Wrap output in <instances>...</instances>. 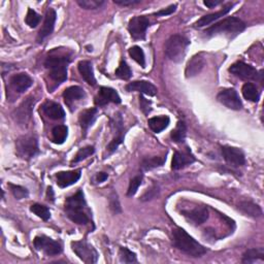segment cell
I'll return each mask as SVG.
<instances>
[{
	"instance_id": "9",
	"label": "cell",
	"mask_w": 264,
	"mask_h": 264,
	"mask_svg": "<svg viewBox=\"0 0 264 264\" xmlns=\"http://www.w3.org/2000/svg\"><path fill=\"white\" fill-rule=\"evenodd\" d=\"M33 245L37 251H41L48 256H55L62 252V246L60 243L45 236L36 237L33 241Z\"/></svg>"
},
{
	"instance_id": "21",
	"label": "cell",
	"mask_w": 264,
	"mask_h": 264,
	"mask_svg": "<svg viewBox=\"0 0 264 264\" xmlns=\"http://www.w3.org/2000/svg\"><path fill=\"white\" fill-rule=\"evenodd\" d=\"M82 170L75 169L71 172H60L56 174L57 184L60 188H66L68 186L75 184L81 178Z\"/></svg>"
},
{
	"instance_id": "33",
	"label": "cell",
	"mask_w": 264,
	"mask_h": 264,
	"mask_svg": "<svg viewBox=\"0 0 264 264\" xmlns=\"http://www.w3.org/2000/svg\"><path fill=\"white\" fill-rule=\"evenodd\" d=\"M186 134H187V126H186L185 122L179 121L176 128L172 131V134H170V136H172L173 142H175L177 144H182L185 142Z\"/></svg>"
},
{
	"instance_id": "32",
	"label": "cell",
	"mask_w": 264,
	"mask_h": 264,
	"mask_svg": "<svg viewBox=\"0 0 264 264\" xmlns=\"http://www.w3.org/2000/svg\"><path fill=\"white\" fill-rule=\"evenodd\" d=\"M68 136V128L65 125H58L52 129L53 143L57 145L64 144Z\"/></svg>"
},
{
	"instance_id": "48",
	"label": "cell",
	"mask_w": 264,
	"mask_h": 264,
	"mask_svg": "<svg viewBox=\"0 0 264 264\" xmlns=\"http://www.w3.org/2000/svg\"><path fill=\"white\" fill-rule=\"evenodd\" d=\"M114 2L122 6H130L141 2V0H114Z\"/></svg>"
},
{
	"instance_id": "7",
	"label": "cell",
	"mask_w": 264,
	"mask_h": 264,
	"mask_svg": "<svg viewBox=\"0 0 264 264\" xmlns=\"http://www.w3.org/2000/svg\"><path fill=\"white\" fill-rule=\"evenodd\" d=\"M229 72L234 75L240 77L243 80H250V81H260L262 83L263 77V70L258 71L252 65L247 64L245 62L239 61L236 62L229 67Z\"/></svg>"
},
{
	"instance_id": "1",
	"label": "cell",
	"mask_w": 264,
	"mask_h": 264,
	"mask_svg": "<svg viewBox=\"0 0 264 264\" xmlns=\"http://www.w3.org/2000/svg\"><path fill=\"white\" fill-rule=\"evenodd\" d=\"M65 212L68 218L79 225H88L91 221L84 193L80 189L75 194L69 196L65 201Z\"/></svg>"
},
{
	"instance_id": "35",
	"label": "cell",
	"mask_w": 264,
	"mask_h": 264,
	"mask_svg": "<svg viewBox=\"0 0 264 264\" xmlns=\"http://www.w3.org/2000/svg\"><path fill=\"white\" fill-rule=\"evenodd\" d=\"M128 53H129L130 57L135 62H137V63L142 67L146 66V57H145V53H144L141 46H138V45L131 46V48L128 50Z\"/></svg>"
},
{
	"instance_id": "22",
	"label": "cell",
	"mask_w": 264,
	"mask_h": 264,
	"mask_svg": "<svg viewBox=\"0 0 264 264\" xmlns=\"http://www.w3.org/2000/svg\"><path fill=\"white\" fill-rule=\"evenodd\" d=\"M126 90L128 92H141L143 94L149 96H155L157 94V88L155 87L152 83L147 81H135L129 83L126 86Z\"/></svg>"
},
{
	"instance_id": "24",
	"label": "cell",
	"mask_w": 264,
	"mask_h": 264,
	"mask_svg": "<svg viewBox=\"0 0 264 264\" xmlns=\"http://www.w3.org/2000/svg\"><path fill=\"white\" fill-rule=\"evenodd\" d=\"M42 112L44 115L52 120H63L65 118V112L59 103L53 101H46L42 105Z\"/></svg>"
},
{
	"instance_id": "28",
	"label": "cell",
	"mask_w": 264,
	"mask_h": 264,
	"mask_svg": "<svg viewBox=\"0 0 264 264\" xmlns=\"http://www.w3.org/2000/svg\"><path fill=\"white\" fill-rule=\"evenodd\" d=\"M239 210L246 216L252 217V218H260L262 216L261 208L252 201H242L239 205Z\"/></svg>"
},
{
	"instance_id": "31",
	"label": "cell",
	"mask_w": 264,
	"mask_h": 264,
	"mask_svg": "<svg viewBox=\"0 0 264 264\" xmlns=\"http://www.w3.org/2000/svg\"><path fill=\"white\" fill-rule=\"evenodd\" d=\"M166 161V154L163 156H154L150 158H144L142 161V168L144 170H151L162 166Z\"/></svg>"
},
{
	"instance_id": "12",
	"label": "cell",
	"mask_w": 264,
	"mask_h": 264,
	"mask_svg": "<svg viewBox=\"0 0 264 264\" xmlns=\"http://www.w3.org/2000/svg\"><path fill=\"white\" fill-rule=\"evenodd\" d=\"M34 102L35 100L33 97H28L17 107V110L13 112V118L20 125H26L31 120Z\"/></svg>"
},
{
	"instance_id": "43",
	"label": "cell",
	"mask_w": 264,
	"mask_h": 264,
	"mask_svg": "<svg viewBox=\"0 0 264 264\" xmlns=\"http://www.w3.org/2000/svg\"><path fill=\"white\" fill-rule=\"evenodd\" d=\"M8 187L12 193V195L17 199H23L28 196V190L22 186L19 185H13V184H8Z\"/></svg>"
},
{
	"instance_id": "8",
	"label": "cell",
	"mask_w": 264,
	"mask_h": 264,
	"mask_svg": "<svg viewBox=\"0 0 264 264\" xmlns=\"http://www.w3.org/2000/svg\"><path fill=\"white\" fill-rule=\"evenodd\" d=\"M71 249L76 254L81 260H83L85 263L91 264L97 262L98 254L97 251L88 244L85 240L79 241V242H72L71 243Z\"/></svg>"
},
{
	"instance_id": "47",
	"label": "cell",
	"mask_w": 264,
	"mask_h": 264,
	"mask_svg": "<svg viewBox=\"0 0 264 264\" xmlns=\"http://www.w3.org/2000/svg\"><path fill=\"white\" fill-rule=\"evenodd\" d=\"M176 9H177V4H172L166 8L160 9L159 11L155 13V15H157V17H165V15H169V14L174 13L176 11Z\"/></svg>"
},
{
	"instance_id": "3",
	"label": "cell",
	"mask_w": 264,
	"mask_h": 264,
	"mask_svg": "<svg viewBox=\"0 0 264 264\" xmlns=\"http://www.w3.org/2000/svg\"><path fill=\"white\" fill-rule=\"evenodd\" d=\"M70 58L66 55H50L44 61V66L49 70L51 80L57 84L63 83L67 79V65Z\"/></svg>"
},
{
	"instance_id": "19",
	"label": "cell",
	"mask_w": 264,
	"mask_h": 264,
	"mask_svg": "<svg viewBox=\"0 0 264 264\" xmlns=\"http://www.w3.org/2000/svg\"><path fill=\"white\" fill-rule=\"evenodd\" d=\"M85 97H86V93L84 89L79 86H71L63 92L64 101L66 105L70 108V111H73V106L76 102L81 101Z\"/></svg>"
},
{
	"instance_id": "5",
	"label": "cell",
	"mask_w": 264,
	"mask_h": 264,
	"mask_svg": "<svg viewBox=\"0 0 264 264\" xmlns=\"http://www.w3.org/2000/svg\"><path fill=\"white\" fill-rule=\"evenodd\" d=\"M190 44L188 38L183 35L175 34L170 36L165 43V54L174 62H181L184 60L187 46Z\"/></svg>"
},
{
	"instance_id": "38",
	"label": "cell",
	"mask_w": 264,
	"mask_h": 264,
	"mask_svg": "<svg viewBox=\"0 0 264 264\" xmlns=\"http://www.w3.org/2000/svg\"><path fill=\"white\" fill-rule=\"evenodd\" d=\"M115 74L119 77V79L129 80L130 77H131V75H132V71H131L130 67L128 66V64L126 63V62L124 61V60H122L120 62L119 67L116 69Z\"/></svg>"
},
{
	"instance_id": "40",
	"label": "cell",
	"mask_w": 264,
	"mask_h": 264,
	"mask_svg": "<svg viewBox=\"0 0 264 264\" xmlns=\"http://www.w3.org/2000/svg\"><path fill=\"white\" fill-rule=\"evenodd\" d=\"M25 22L30 28H35L40 22V15L32 8H28Z\"/></svg>"
},
{
	"instance_id": "25",
	"label": "cell",
	"mask_w": 264,
	"mask_h": 264,
	"mask_svg": "<svg viewBox=\"0 0 264 264\" xmlns=\"http://www.w3.org/2000/svg\"><path fill=\"white\" fill-rule=\"evenodd\" d=\"M232 6H234V3H228L227 5H225L221 10L219 11H216V12H213V13H210V14H206L204 15V17H201L196 23H195V27H205L207 25H210L211 23L217 21L218 19L224 17V15L226 13H228Z\"/></svg>"
},
{
	"instance_id": "37",
	"label": "cell",
	"mask_w": 264,
	"mask_h": 264,
	"mask_svg": "<svg viewBox=\"0 0 264 264\" xmlns=\"http://www.w3.org/2000/svg\"><path fill=\"white\" fill-rule=\"evenodd\" d=\"M94 152H95V149H94V147H92V146H88V147H85V148L80 149V151L76 153L75 157L71 161V164L79 163V162L85 160L86 158H88L89 156H91V155L94 154Z\"/></svg>"
},
{
	"instance_id": "4",
	"label": "cell",
	"mask_w": 264,
	"mask_h": 264,
	"mask_svg": "<svg viewBox=\"0 0 264 264\" xmlns=\"http://www.w3.org/2000/svg\"><path fill=\"white\" fill-rule=\"evenodd\" d=\"M246 28V24L239 18L229 17L221 22L215 23L211 27L205 30L207 36H214L222 33L226 34H238Z\"/></svg>"
},
{
	"instance_id": "18",
	"label": "cell",
	"mask_w": 264,
	"mask_h": 264,
	"mask_svg": "<svg viewBox=\"0 0 264 264\" xmlns=\"http://www.w3.org/2000/svg\"><path fill=\"white\" fill-rule=\"evenodd\" d=\"M32 84H33L32 79H31L27 73H23V72L13 74L9 80V85L11 89L17 93H24L32 86Z\"/></svg>"
},
{
	"instance_id": "41",
	"label": "cell",
	"mask_w": 264,
	"mask_h": 264,
	"mask_svg": "<svg viewBox=\"0 0 264 264\" xmlns=\"http://www.w3.org/2000/svg\"><path fill=\"white\" fill-rule=\"evenodd\" d=\"M119 256L120 260L124 263H134L136 262V255L132 251H130L127 248H120L119 251Z\"/></svg>"
},
{
	"instance_id": "20",
	"label": "cell",
	"mask_w": 264,
	"mask_h": 264,
	"mask_svg": "<svg viewBox=\"0 0 264 264\" xmlns=\"http://www.w3.org/2000/svg\"><path fill=\"white\" fill-rule=\"evenodd\" d=\"M114 120H115L114 126L116 128L117 135L113 138V141H111V143L108 144L106 147V151L108 154H113L118 149V147L123 143L124 135H125V132H124L122 117L120 115H117V116H115Z\"/></svg>"
},
{
	"instance_id": "23",
	"label": "cell",
	"mask_w": 264,
	"mask_h": 264,
	"mask_svg": "<svg viewBox=\"0 0 264 264\" xmlns=\"http://www.w3.org/2000/svg\"><path fill=\"white\" fill-rule=\"evenodd\" d=\"M206 65V58L203 54H198L192 57V59L188 62L187 67H186L185 74L187 77L196 76Z\"/></svg>"
},
{
	"instance_id": "34",
	"label": "cell",
	"mask_w": 264,
	"mask_h": 264,
	"mask_svg": "<svg viewBox=\"0 0 264 264\" xmlns=\"http://www.w3.org/2000/svg\"><path fill=\"white\" fill-rule=\"evenodd\" d=\"M242 92H243V96L247 100L252 101V102H257L259 100L260 94L257 90V87L253 85L252 83H246L243 86Z\"/></svg>"
},
{
	"instance_id": "39",
	"label": "cell",
	"mask_w": 264,
	"mask_h": 264,
	"mask_svg": "<svg viewBox=\"0 0 264 264\" xmlns=\"http://www.w3.org/2000/svg\"><path fill=\"white\" fill-rule=\"evenodd\" d=\"M76 2L85 9H97L105 3L104 0H77Z\"/></svg>"
},
{
	"instance_id": "46",
	"label": "cell",
	"mask_w": 264,
	"mask_h": 264,
	"mask_svg": "<svg viewBox=\"0 0 264 264\" xmlns=\"http://www.w3.org/2000/svg\"><path fill=\"white\" fill-rule=\"evenodd\" d=\"M110 208H111V210L115 214H119V213L122 212L121 206H120V203H119V199H118V196L115 193H113V195L111 196V199H110Z\"/></svg>"
},
{
	"instance_id": "50",
	"label": "cell",
	"mask_w": 264,
	"mask_h": 264,
	"mask_svg": "<svg viewBox=\"0 0 264 264\" xmlns=\"http://www.w3.org/2000/svg\"><path fill=\"white\" fill-rule=\"evenodd\" d=\"M108 178V175L105 173H98L96 176V182L97 183H102Z\"/></svg>"
},
{
	"instance_id": "30",
	"label": "cell",
	"mask_w": 264,
	"mask_h": 264,
	"mask_svg": "<svg viewBox=\"0 0 264 264\" xmlns=\"http://www.w3.org/2000/svg\"><path fill=\"white\" fill-rule=\"evenodd\" d=\"M258 260L264 261V250L263 248H257V249H250L244 253L242 262L243 263H253Z\"/></svg>"
},
{
	"instance_id": "14",
	"label": "cell",
	"mask_w": 264,
	"mask_h": 264,
	"mask_svg": "<svg viewBox=\"0 0 264 264\" xmlns=\"http://www.w3.org/2000/svg\"><path fill=\"white\" fill-rule=\"evenodd\" d=\"M182 215L192 225L199 226L204 224L209 219V211L206 207H197L192 210L182 211Z\"/></svg>"
},
{
	"instance_id": "45",
	"label": "cell",
	"mask_w": 264,
	"mask_h": 264,
	"mask_svg": "<svg viewBox=\"0 0 264 264\" xmlns=\"http://www.w3.org/2000/svg\"><path fill=\"white\" fill-rule=\"evenodd\" d=\"M158 195H159V188H158V186H153V187L150 190H148L142 196L141 199L143 201H149V200H152L154 198H156Z\"/></svg>"
},
{
	"instance_id": "42",
	"label": "cell",
	"mask_w": 264,
	"mask_h": 264,
	"mask_svg": "<svg viewBox=\"0 0 264 264\" xmlns=\"http://www.w3.org/2000/svg\"><path fill=\"white\" fill-rule=\"evenodd\" d=\"M142 183H143V176H141V175L131 179L130 183H129L128 191H127V196L132 197L133 195H135V193L138 190V187L142 185Z\"/></svg>"
},
{
	"instance_id": "16",
	"label": "cell",
	"mask_w": 264,
	"mask_h": 264,
	"mask_svg": "<svg viewBox=\"0 0 264 264\" xmlns=\"http://www.w3.org/2000/svg\"><path fill=\"white\" fill-rule=\"evenodd\" d=\"M57 19V13L54 8H49L45 12V18L41 29L39 30L37 35V41L41 42L45 37H48L50 34L53 33L55 23Z\"/></svg>"
},
{
	"instance_id": "26",
	"label": "cell",
	"mask_w": 264,
	"mask_h": 264,
	"mask_svg": "<svg viewBox=\"0 0 264 264\" xmlns=\"http://www.w3.org/2000/svg\"><path fill=\"white\" fill-rule=\"evenodd\" d=\"M98 110L96 107L93 108H88V110H84L80 116H79V123L83 129V131L86 133L87 130L89 129L90 126H92V124L94 123L97 117Z\"/></svg>"
},
{
	"instance_id": "29",
	"label": "cell",
	"mask_w": 264,
	"mask_h": 264,
	"mask_svg": "<svg viewBox=\"0 0 264 264\" xmlns=\"http://www.w3.org/2000/svg\"><path fill=\"white\" fill-rule=\"evenodd\" d=\"M170 123V119L167 116H159V117H154L149 119L148 124L150 129L155 132V133H159L166 129Z\"/></svg>"
},
{
	"instance_id": "11",
	"label": "cell",
	"mask_w": 264,
	"mask_h": 264,
	"mask_svg": "<svg viewBox=\"0 0 264 264\" xmlns=\"http://www.w3.org/2000/svg\"><path fill=\"white\" fill-rule=\"evenodd\" d=\"M150 26V20L146 15H137L128 23V31L134 39H145L147 29Z\"/></svg>"
},
{
	"instance_id": "6",
	"label": "cell",
	"mask_w": 264,
	"mask_h": 264,
	"mask_svg": "<svg viewBox=\"0 0 264 264\" xmlns=\"http://www.w3.org/2000/svg\"><path fill=\"white\" fill-rule=\"evenodd\" d=\"M15 150H17L18 156L22 159L29 160L35 157L39 152L36 135L25 134L19 137L15 142Z\"/></svg>"
},
{
	"instance_id": "13",
	"label": "cell",
	"mask_w": 264,
	"mask_h": 264,
	"mask_svg": "<svg viewBox=\"0 0 264 264\" xmlns=\"http://www.w3.org/2000/svg\"><path fill=\"white\" fill-rule=\"evenodd\" d=\"M222 154L226 163L232 167H241L246 163L245 154L239 148L224 146L222 147Z\"/></svg>"
},
{
	"instance_id": "49",
	"label": "cell",
	"mask_w": 264,
	"mask_h": 264,
	"mask_svg": "<svg viewBox=\"0 0 264 264\" xmlns=\"http://www.w3.org/2000/svg\"><path fill=\"white\" fill-rule=\"evenodd\" d=\"M205 5H207L208 7L212 8L214 6H217L222 3V0H206V1H204Z\"/></svg>"
},
{
	"instance_id": "27",
	"label": "cell",
	"mask_w": 264,
	"mask_h": 264,
	"mask_svg": "<svg viewBox=\"0 0 264 264\" xmlns=\"http://www.w3.org/2000/svg\"><path fill=\"white\" fill-rule=\"evenodd\" d=\"M77 68H79V71L82 75L83 79L91 86H95L96 85V79L94 76V71H93L92 63L90 61L84 60L81 61L79 65H77Z\"/></svg>"
},
{
	"instance_id": "10",
	"label": "cell",
	"mask_w": 264,
	"mask_h": 264,
	"mask_svg": "<svg viewBox=\"0 0 264 264\" xmlns=\"http://www.w3.org/2000/svg\"><path fill=\"white\" fill-rule=\"evenodd\" d=\"M217 99H218L220 103L230 108V110L240 111L243 107V102L240 98L239 93L232 88L221 90L218 93V95H217Z\"/></svg>"
},
{
	"instance_id": "2",
	"label": "cell",
	"mask_w": 264,
	"mask_h": 264,
	"mask_svg": "<svg viewBox=\"0 0 264 264\" xmlns=\"http://www.w3.org/2000/svg\"><path fill=\"white\" fill-rule=\"evenodd\" d=\"M173 245L178 250L191 257H201L207 253V249L203 245L179 227L173 230Z\"/></svg>"
},
{
	"instance_id": "36",
	"label": "cell",
	"mask_w": 264,
	"mask_h": 264,
	"mask_svg": "<svg viewBox=\"0 0 264 264\" xmlns=\"http://www.w3.org/2000/svg\"><path fill=\"white\" fill-rule=\"evenodd\" d=\"M30 211L33 214H35L38 218L42 219L43 221H48L51 218V213L50 210L39 204H34L30 207Z\"/></svg>"
},
{
	"instance_id": "51",
	"label": "cell",
	"mask_w": 264,
	"mask_h": 264,
	"mask_svg": "<svg viewBox=\"0 0 264 264\" xmlns=\"http://www.w3.org/2000/svg\"><path fill=\"white\" fill-rule=\"evenodd\" d=\"M48 199L51 200V201H54V191H53V188L52 187H49L48 188Z\"/></svg>"
},
{
	"instance_id": "44",
	"label": "cell",
	"mask_w": 264,
	"mask_h": 264,
	"mask_svg": "<svg viewBox=\"0 0 264 264\" xmlns=\"http://www.w3.org/2000/svg\"><path fill=\"white\" fill-rule=\"evenodd\" d=\"M139 106H141L142 112L148 116L152 112V102L146 99L143 95L139 96Z\"/></svg>"
},
{
	"instance_id": "15",
	"label": "cell",
	"mask_w": 264,
	"mask_h": 264,
	"mask_svg": "<svg viewBox=\"0 0 264 264\" xmlns=\"http://www.w3.org/2000/svg\"><path fill=\"white\" fill-rule=\"evenodd\" d=\"M95 104L97 106H104L108 103H121V97L118 94V92L114 90L113 88H108V87H100L98 94L95 97L94 100Z\"/></svg>"
},
{
	"instance_id": "17",
	"label": "cell",
	"mask_w": 264,
	"mask_h": 264,
	"mask_svg": "<svg viewBox=\"0 0 264 264\" xmlns=\"http://www.w3.org/2000/svg\"><path fill=\"white\" fill-rule=\"evenodd\" d=\"M195 162V157L192 155L189 148H186L184 151H177L174 154L172 168L174 170H179Z\"/></svg>"
}]
</instances>
